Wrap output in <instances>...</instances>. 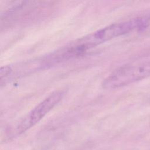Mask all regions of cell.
Returning <instances> with one entry per match:
<instances>
[{"mask_svg":"<svg viewBox=\"0 0 150 150\" xmlns=\"http://www.w3.org/2000/svg\"><path fill=\"white\" fill-rule=\"evenodd\" d=\"M150 76V60L121 67L107 77L102 83L105 89L121 87Z\"/></svg>","mask_w":150,"mask_h":150,"instance_id":"cell-1","label":"cell"},{"mask_svg":"<svg viewBox=\"0 0 150 150\" xmlns=\"http://www.w3.org/2000/svg\"><path fill=\"white\" fill-rule=\"evenodd\" d=\"M64 95L63 90L56 91L39 103L17 125V134H22L36 125L60 102Z\"/></svg>","mask_w":150,"mask_h":150,"instance_id":"cell-2","label":"cell"},{"mask_svg":"<svg viewBox=\"0 0 150 150\" xmlns=\"http://www.w3.org/2000/svg\"><path fill=\"white\" fill-rule=\"evenodd\" d=\"M12 71V69L9 66H4L1 67L0 69V79L2 80L3 79H5L8 77Z\"/></svg>","mask_w":150,"mask_h":150,"instance_id":"cell-3","label":"cell"},{"mask_svg":"<svg viewBox=\"0 0 150 150\" xmlns=\"http://www.w3.org/2000/svg\"><path fill=\"white\" fill-rule=\"evenodd\" d=\"M146 31H150V23H149V27H148V28L147 29V30H146Z\"/></svg>","mask_w":150,"mask_h":150,"instance_id":"cell-4","label":"cell"}]
</instances>
